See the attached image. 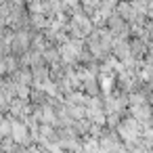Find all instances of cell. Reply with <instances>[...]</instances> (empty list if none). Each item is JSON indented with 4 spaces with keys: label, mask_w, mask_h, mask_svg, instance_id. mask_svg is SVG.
Returning <instances> with one entry per match:
<instances>
[{
    "label": "cell",
    "mask_w": 153,
    "mask_h": 153,
    "mask_svg": "<svg viewBox=\"0 0 153 153\" xmlns=\"http://www.w3.org/2000/svg\"><path fill=\"white\" fill-rule=\"evenodd\" d=\"M117 132H120V136H122V140H124V143H132V140H136V138H140V136H143L145 128L140 126V122H136V120L128 113V115L124 117L122 126L117 128Z\"/></svg>",
    "instance_id": "obj_1"
},
{
    "label": "cell",
    "mask_w": 153,
    "mask_h": 153,
    "mask_svg": "<svg viewBox=\"0 0 153 153\" xmlns=\"http://www.w3.org/2000/svg\"><path fill=\"white\" fill-rule=\"evenodd\" d=\"M107 30H109L115 38L130 40V23H128V21H124L117 13H113V15L107 19Z\"/></svg>",
    "instance_id": "obj_2"
},
{
    "label": "cell",
    "mask_w": 153,
    "mask_h": 153,
    "mask_svg": "<svg viewBox=\"0 0 153 153\" xmlns=\"http://www.w3.org/2000/svg\"><path fill=\"white\" fill-rule=\"evenodd\" d=\"M113 57L120 61V63H126L128 59H132V48H130V40H124V38H115V44H113Z\"/></svg>",
    "instance_id": "obj_3"
},
{
    "label": "cell",
    "mask_w": 153,
    "mask_h": 153,
    "mask_svg": "<svg viewBox=\"0 0 153 153\" xmlns=\"http://www.w3.org/2000/svg\"><path fill=\"white\" fill-rule=\"evenodd\" d=\"M82 92L86 97H103V86H101V78H94V76H86L84 78V84H82Z\"/></svg>",
    "instance_id": "obj_4"
},
{
    "label": "cell",
    "mask_w": 153,
    "mask_h": 153,
    "mask_svg": "<svg viewBox=\"0 0 153 153\" xmlns=\"http://www.w3.org/2000/svg\"><path fill=\"white\" fill-rule=\"evenodd\" d=\"M130 48H132V57L136 61H143L149 55V44L143 42L140 38H130Z\"/></svg>",
    "instance_id": "obj_5"
},
{
    "label": "cell",
    "mask_w": 153,
    "mask_h": 153,
    "mask_svg": "<svg viewBox=\"0 0 153 153\" xmlns=\"http://www.w3.org/2000/svg\"><path fill=\"white\" fill-rule=\"evenodd\" d=\"M115 13H117L124 21H128L130 25H132V23H134V19H136V13H134V9H132V2H128V0H120Z\"/></svg>",
    "instance_id": "obj_6"
},
{
    "label": "cell",
    "mask_w": 153,
    "mask_h": 153,
    "mask_svg": "<svg viewBox=\"0 0 153 153\" xmlns=\"http://www.w3.org/2000/svg\"><path fill=\"white\" fill-rule=\"evenodd\" d=\"M19 69H21V67H19V59H17L15 55H11V57H7V59H2V65H0L2 78H9V76L17 74Z\"/></svg>",
    "instance_id": "obj_7"
},
{
    "label": "cell",
    "mask_w": 153,
    "mask_h": 153,
    "mask_svg": "<svg viewBox=\"0 0 153 153\" xmlns=\"http://www.w3.org/2000/svg\"><path fill=\"white\" fill-rule=\"evenodd\" d=\"M17 84H23V86H34V74H32V69H19L17 74H13L11 76Z\"/></svg>",
    "instance_id": "obj_8"
},
{
    "label": "cell",
    "mask_w": 153,
    "mask_h": 153,
    "mask_svg": "<svg viewBox=\"0 0 153 153\" xmlns=\"http://www.w3.org/2000/svg\"><path fill=\"white\" fill-rule=\"evenodd\" d=\"M13 136V120L11 115H2L0 120V138H11Z\"/></svg>",
    "instance_id": "obj_9"
},
{
    "label": "cell",
    "mask_w": 153,
    "mask_h": 153,
    "mask_svg": "<svg viewBox=\"0 0 153 153\" xmlns=\"http://www.w3.org/2000/svg\"><path fill=\"white\" fill-rule=\"evenodd\" d=\"M42 57H44V61H46V65H48V67H53V65L61 63V53H59V48H57V46H51Z\"/></svg>",
    "instance_id": "obj_10"
},
{
    "label": "cell",
    "mask_w": 153,
    "mask_h": 153,
    "mask_svg": "<svg viewBox=\"0 0 153 153\" xmlns=\"http://www.w3.org/2000/svg\"><path fill=\"white\" fill-rule=\"evenodd\" d=\"M65 105H67V111H69V115H71V120H74V122H80V120H84V117H86V107L69 105V103H65Z\"/></svg>",
    "instance_id": "obj_11"
},
{
    "label": "cell",
    "mask_w": 153,
    "mask_h": 153,
    "mask_svg": "<svg viewBox=\"0 0 153 153\" xmlns=\"http://www.w3.org/2000/svg\"><path fill=\"white\" fill-rule=\"evenodd\" d=\"M55 153H74V151H67V149H61V147H53Z\"/></svg>",
    "instance_id": "obj_12"
},
{
    "label": "cell",
    "mask_w": 153,
    "mask_h": 153,
    "mask_svg": "<svg viewBox=\"0 0 153 153\" xmlns=\"http://www.w3.org/2000/svg\"><path fill=\"white\" fill-rule=\"evenodd\" d=\"M128 2H134V0H128Z\"/></svg>",
    "instance_id": "obj_13"
},
{
    "label": "cell",
    "mask_w": 153,
    "mask_h": 153,
    "mask_svg": "<svg viewBox=\"0 0 153 153\" xmlns=\"http://www.w3.org/2000/svg\"><path fill=\"white\" fill-rule=\"evenodd\" d=\"M40 2H44V0H40Z\"/></svg>",
    "instance_id": "obj_14"
},
{
    "label": "cell",
    "mask_w": 153,
    "mask_h": 153,
    "mask_svg": "<svg viewBox=\"0 0 153 153\" xmlns=\"http://www.w3.org/2000/svg\"><path fill=\"white\" fill-rule=\"evenodd\" d=\"M151 117H153V113H151Z\"/></svg>",
    "instance_id": "obj_15"
}]
</instances>
